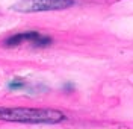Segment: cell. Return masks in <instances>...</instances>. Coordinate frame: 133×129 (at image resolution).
Wrapping results in <instances>:
<instances>
[{
	"mask_svg": "<svg viewBox=\"0 0 133 129\" xmlns=\"http://www.w3.org/2000/svg\"><path fill=\"white\" fill-rule=\"evenodd\" d=\"M65 115L55 109L38 108H0V120L23 121V123H58Z\"/></svg>",
	"mask_w": 133,
	"mask_h": 129,
	"instance_id": "obj_1",
	"label": "cell"
},
{
	"mask_svg": "<svg viewBox=\"0 0 133 129\" xmlns=\"http://www.w3.org/2000/svg\"><path fill=\"white\" fill-rule=\"evenodd\" d=\"M73 5V0H21L14 9L20 12H36V11H55L64 9Z\"/></svg>",
	"mask_w": 133,
	"mask_h": 129,
	"instance_id": "obj_2",
	"label": "cell"
},
{
	"mask_svg": "<svg viewBox=\"0 0 133 129\" xmlns=\"http://www.w3.org/2000/svg\"><path fill=\"white\" fill-rule=\"evenodd\" d=\"M36 43V44H49L51 43L50 38H44L38 32H24V34H18L12 38H9L6 41V46H17V44H21V43Z\"/></svg>",
	"mask_w": 133,
	"mask_h": 129,
	"instance_id": "obj_3",
	"label": "cell"
},
{
	"mask_svg": "<svg viewBox=\"0 0 133 129\" xmlns=\"http://www.w3.org/2000/svg\"><path fill=\"white\" fill-rule=\"evenodd\" d=\"M21 85H23V84H20V82H14V84H11L9 87H11V88H20Z\"/></svg>",
	"mask_w": 133,
	"mask_h": 129,
	"instance_id": "obj_4",
	"label": "cell"
}]
</instances>
